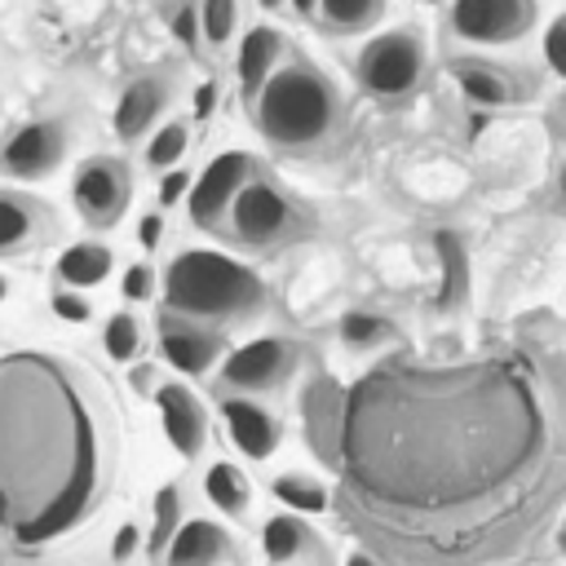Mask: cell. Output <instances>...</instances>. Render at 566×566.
Listing matches in <instances>:
<instances>
[{"mask_svg":"<svg viewBox=\"0 0 566 566\" xmlns=\"http://www.w3.org/2000/svg\"><path fill=\"white\" fill-rule=\"evenodd\" d=\"M305 411L349 522L411 566L509 557L566 491V389L526 354L389 358Z\"/></svg>","mask_w":566,"mask_h":566,"instance_id":"obj_1","label":"cell"},{"mask_svg":"<svg viewBox=\"0 0 566 566\" xmlns=\"http://www.w3.org/2000/svg\"><path fill=\"white\" fill-rule=\"evenodd\" d=\"M106 486V433L93 385L62 358H0V526L18 544L66 535Z\"/></svg>","mask_w":566,"mask_h":566,"instance_id":"obj_2","label":"cell"},{"mask_svg":"<svg viewBox=\"0 0 566 566\" xmlns=\"http://www.w3.org/2000/svg\"><path fill=\"white\" fill-rule=\"evenodd\" d=\"M252 106H256V128L279 146H310L336 119L332 84L305 62L270 71L265 84L252 93Z\"/></svg>","mask_w":566,"mask_h":566,"instance_id":"obj_3","label":"cell"},{"mask_svg":"<svg viewBox=\"0 0 566 566\" xmlns=\"http://www.w3.org/2000/svg\"><path fill=\"white\" fill-rule=\"evenodd\" d=\"M164 296H168V305L177 314L234 318V314H248L261 301V283H256L252 270H243L230 256H217V252H181L168 265Z\"/></svg>","mask_w":566,"mask_h":566,"instance_id":"obj_4","label":"cell"},{"mask_svg":"<svg viewBox=\"0 0 566 566\" xmlns=\"http://www.w3.org/2000/svg\"><path fill=\"white\" fill-rule=\"evenodd\" d=\"M420 71H424V53L411 31H385L358 49V80L380 97H398L416 88Z\"/></svg>","mask_w":566,"mask_h":566,"instance_id":"obj_5","label":"cell"},{"mask_svg":"<svg viewBox=\"0 0 566 566\" xmlns=\"http://www.w3.org/2000/svg\"><path fill=\"white\" fill-rule=\"evenodd\" d=\"M531 22L535 0H451V27L473 44H509Z\"/></svg>","mask_w":566,"mask_h":566,"instance_id":"obj_6","label":"cell"},{"mask_svg":"<svg viewBox=\"0 0 566 566\" xmlns=\"http://www.w3.org/2000/svg\"><path fill=\"white\" fill-rule=\"evenodd\" d=\"M75 208L88 226H115L128 203V172L115 159H84L75 168Z\"/></svg>","mask_w":566,"mask_h":566,"instance_id":"obj_7","label":"cell"},{"mask_svg":"<svg viewBox=\"0 0 566 566\" xmlns=\"http://www.w3.org/2000/svg\"><path fill=\"white\" fill-rule=\"evenodd\" d=\"M248 172H252V159H248L243 150L217 155V159L203 168V177L195 181V190H190V217H195L199 226H212L217 212L230 208V199L239 195V186L248 181Z\"/></svg>","mask_w":566,"mask_h":566,"instance_id":"obj_8","label":"cell"},{"mask_svg":"<svg viewBox=\"0 0 566 566\" xmlns=\"http://www.w3.org/2000/svg\"><path fill=\"white\" fill-rule=\"evenodd\" d=\"M62 150H66V142H62V124L40 119V124L18 128V133L4 142L0 164H4V172H13V177H27V181H31V177H44L49 168H57Z\"/></svg>","mask_w":566,"mask_h":566,"instance_id":"obj_9","label":"cell"},{"mask_svg":"<svg viewBox=\"0 0 566 566\" xmlns=\"http://www.w3.org/2000/svg\"><path fill=\"white\" fill-rule=\"evenodd\" d=\"M230 221H234L239 239L265 243V239H274V234L283 230L287 203H283V195H279L274 186H265V181H243L239 195L230 199Z\"/></svg>","mask_w":566,"mask_h":566,"instance_id":"obj_10","label":"cell"},{"mask_svg":"<svg viewBox=\"0 0 566 566\" xmlns=\"http://www.w3.org/2000/svg\"><path fill=\"white\" fill-rule=\"evenodd\" d=\"M155 402H159V420H164L168 442L181 455H195L203 447V407H199V398L186 385L168 380V385L155 389Z\"/></svg>","mask_w":566,"mask_h":566,"instance_id":"obj_11","label":"cell"},{"mask_svg":"<svg viewBox=\"0 0 566 566\" xmlns=\"http://www.w3.org/2000/svg\"><path fill=\"white\" fill-rule=\"evenodd\" d=\"M283 367H287V345H283V340L261 336V340L239 345V349L226 358L221 380H226V385H239V389H261V385L279 380V376H283Z\"/></svg>","mask_w":566,"mask_h":566,"instance_id":"obj_12","label":"cell"},{"mask_svg":"<svg viewBox=\"0 0 566 566\" xmlns=\"http://www.w3.org/2000/svg\"><path fill=\"white\" fill-rule=\"evenodd\" d=\"M221 416H226L230 438L239 442L243 455H256V460H261V455L274 451L279 424H274V416H270L265 407H256V402H248V398H226V402H221Z\"/></svg>","mask_w":566,"mask_h":566,"instance_id":"obj_13","label":"cell"},{"mask_svg":"<svg viewBox=\"0 0 566 566\" xmlns=\"http://www.w3.org/2000/svg\"><path fill=\"white\" fill-rule=\"evenodd\" d=\"M226 531L217 526V522H203V517H195V522H186V526H177V535L168 539V566H212L217 557H226Z\"/></svg>","mask_w":566,"mask_h":566,"instance_id":"obj_14","label":"cell"},{"mask_svg":"<svg viewBox=\"0 0 566 566\" xmlns=\"http://www.w3.org/2000/svg\"><path fill=\"white\" fill-rule=\"evenodd\" d=\"M159 106H164V88H159L155 80L128 84V88L119 93V102H115V133H119L124 142L142 137V133L150 128V119L159 115Z\"/></svg>","mask_w":566,"mask_h":566,"instance_id":"obj_15","label":"cell"},{"mask_svg":"<svg viewBox=\"0 0 566 566\" xmlns=\"http://www.w3.org/2000/svg\"><path fill=\"white\" fill-rule=\"evenodd\" d=\"M451 75H455L460 93H464L469 102H478V106H504V102L513 97V84H509V80H504V71H500V66H491V62L455 57V62H451Z\"/></svg>","mask_w":566,"mask_h":566,"instance_id":"obj_16","label":"cell"},{"mask_svg":"<svg viewBox=\"0 0 566 566\" xmlns=\"http://www.w3.org/2000/svg\"><path fill=\"white\" fill-rule=\"evenodd\" d=\"M279 49H283V35H279L274 27H252V31L243 35V44H239V84H243L248 93H256V88L265 84V75L274 71Z\"/></svg>","mask_w":566,"mask_h":566,"instance_id":"obj_17","label":"cell"},{"mask_svg":"<svg viewBox=\"0 0 566 566\" xmlns=\"http://www.w3.org/2000/svg\"><path fill=\"white\" fill-rule=\"evenodd\" d=\"M111 274V252L102 243H71L62 256H57V279L71 283V287H93Z\"/></svg>","mask_w":566,"mask_h":566,"instance_id":"obj_18","label":"cell"},{"mask_svg":"<svg viewBox=\"0 0 566 566\" xmlns=\"http://www.w3.org/2000/svg\"><path fill=\"white\" fill-rule=\"evenodd\" d=\"M159 354H164L177 371H203V367L212 363L217 345H212V336H199V332H190V327H164Z\"/></svg>","mask_w":566,"mask_h":566,"instance_id":"obj_19","label":"cell"},{"mask_svg":"<svg viewBox=\"0 0 566 566\" xmlns=\"http://www.w3.org/2000/svg\"><path fill=\"white\" fill-rule=\"evenodd\" d=\"M203 491H208V500H212L221 513H230V517H239V513L248 509V482H243V473H239L234 464H212L208 478H203Z\"/></svg>","mask_w":566,"mask_h":566,"instance_id":"obj_20","label":"cell"},{"mask_svg":"<svg viewBox=\"0 0 566 566\" xmlns=\"http://www.w3.org/2000/svg\"><path fill=\"white\" fill-rule=\"evenodd\" d=\"M301 544H305V526L296 517H270L261 526V548L270 562H292L301 553Z\"/></svg>","mask_w":566,"mask_h":566,"instance_id":"obj_21","label":"cell"},{"mask_svg":"<svg viewBox=\"0 0 566 566\" xmlns=\"http://www.w3.org/2000/svg\"><path fill=\"white\" fill-rule=\"evenodd\" d=\"M318 9H323V18L332 27L363 31V27H371L385 13V0H318Z\"/></svg>","mask_w":566,"mask_h":566,"instance_id":"obj_22","label":"cell"},{"mask_svg":"<svg viewBox=\"0 0 566 566\" xmlns=\"http://www.w3.org/2000/svg\"><path fill=\"white\" fill-rule=\"evenodd\" d=\"M274 495H279L283 504L301 509V513H323V509H327V491H323L314 478H301V473H283V478L274 482Z\"/></svg>","mask_w":566,"mask_h":566,"instance_id":"obj_23","label":"cell"},{"mask_svg":"<svg viewBox=\"0 0 566 566\" xmlns=\"http://www.w3.org/2000/svg\"><path fill=\"white\" fill-rule=\"evenodd\" d=\"M234 22H239V4L234 0H203L199 4V31H203L208 44H226Z\"/></svg>","mask_w":566,"mask_h":566,"instance_id":"obj_24","label":"cell"},{"mask_svg":"<svg viewBox=\"0 0 566 566\" xmlns=\"http://www.w3.org/2000/svg\"><path fill=\"white\" fill-rule=\"evenodd\" d=\"M177 535V486H164L155 495V522H150V557L159 562V553L168 548V539Z\"/></svg>","mask_w":566,"mask_h":566,"instance_id":"obj_25","label":"cell"},{"mask_svg":"<svg viewBox=\"0 0 566 566\" xmlns=\"http://www.w3.org/2000/svg\"><path fill=\"white\" fill-rule=\"evenodd\" d=\"M102 345H106V354H111L115 363H128V358L137 354V345H142L137 318H133V314H115V318L106 323V332H102Z\"/></svg>","mask_w":566,"mask_h":566,"instance_id":"obj_26","label":"cell"},{"mask_svg":"<svg viewBox=\"0 0 566 566\" xmlns=\"http://www.w3.org/2000/svg\"><path fill=\"white\" fill-rule=\"evenodd\" d=\"M181 150H186V128H181V124H168V128H159V133L150 137L146 164H150V168H168V164L181 159Z\"/></svg>","mask_w":566,"mask_h":566,"instance_id":"obj_27","label":"cell"},{"mask_svg":"<svg viewBox=\"0 0 566 566\" xmlns=\"http://www.w3.org/2000/svg\"><path fill=\"white\" fill-rule=\"evenodd\" d=\"M27 234H31V221H27V208L0 195V252H18V243H22Z\"/></svg>","mask_w":566,"mask_h":566,"instance_id":"obj_28","label":"cell"},{"mask_svg":"<svg viewBox=\"0 0 566 566\" xmlns=\"http://www.w3.org/2000/svg\"><path fill=\"white\" fill-rule=\"evenodd\" d=\"M340 336H345V345L363 349V345H371V340H380V336H385V323H380L376 314L354 310V314H345V318H340Z\"/></svg>","mask_w":566,"mask_h":566,"instance_id":"obj_29","label":"cell"},{"mask_svg":"<svg viewBox=\"0 0 566 566\" xmlns=\"http://www.w3.org/2000/svg\"><path fill=\"white\" fill-rule=\"evenodd\" d=\"M544 62L566 80V13L557 22H548V31H544Z\"/></svg>","mask_w":566,"mask_h":566,"instance_id":"obj_30","label":"cell"},{"mask_svg":"<svg viewBox=\"0 0 566 566\" xmlns=\"http://www.w3.org/2000/svg\"><path fill=\"white\" fill-rule=\"evenodd\" d=\"M119 287H124V296H128V301H146V296L155 292V274H150L146 265H128Z\"/></svg>","mask_w":566,"mask_h":566,"instance_id":"obj_31","label":"cell"},{"mask_svg":"<svg viewBox=\"0 0 566 566\" xmlns=\"http://www.w3.org/2000/svg\"><path fill=\"white\" fill-rule=\"evenodd\" d=\"M53 314L66 318V323H84L88 318V301L75 296V292H53Z\"/></svg>","mask_w":566,"mask_h":566,"instance_id":"obj_32","label":"cell"},{"mask_svg":"<svg viewBox=\"0 0 566 566\" xmlns=\"http://www.w3.org/2000/svg\"><path fill=\"white\" fill-rule=\"evenodd\" d=\"M137 535H142V531H137L133 522H124V526L115 531V539H111V557H115V562H128V557L137 553Z\"/></svg>","mask_w":566,"mask_h":566,"instance_id":"obj_33","label":"cell"},{"mask_svg":"<svg viewBox=\"0 0 566 566\" xmlns=\"http://www.w3.org/2000/svg\"><path fill=\"white\" fill-rule=\"evenodd\" d=\"M172 31H177V40H181V44H195V31H199L195 4H181V9L172 13Z\"/></svg>","mask_w":566,"mask_h":566,"instance_id":"obj_34","label":"cell"},{"mask_svg":"<svg viewBox=\"0 0 566 566\" xmlns=\"http://www.w3.org/2000/svg\"><path fill=\"white\" fill-rule=\"evenodd\" d=\"M186 186H190V177L186 172H164V181H159V203L168 208V203H177L181 195H186Z\"/></svg>","mask_w":566,"mask_h":566,"instance_id":"obj_35","label":"cell"},{"mask_svg":"<svg viewBox=\"0 0 566 566\" xmlns=\"http://www.w3.org/2000/svg\"><path fill=\"white\" fill-rule=\"evenodd\" d=\"M137 234H142V248H159V239H164V217H159V212H146L142 226H137Z\"/></svg>","mask_w":566,"mask_h":566,"instance_id":"obj_36","label":"cell"},{"mask_svg":"<svg viewBox=\"0 0 566 566\" xmlns=\"http://www.w3.org/2000/svg\"><path fill=\"white\" fill-rule=\"evenodd\" d=\"M212 102H217V84H199V88H195V115L208 119V115H212Z\"/></svg>","mask_w":566,"mask_h":566,"instance_id":"obj_37","label":"cell"},{"mask_svg":"<svg viewBox=\"0 0 566 566\" xmlns=\"http://www.w3.org/2000/svg\"><path fill=\"white\" fill-rule=\"evenodd\" d=\"M345 566H380L376 557H367V553H349V562Z\"/></svg>","mask_w":566,"mask_h":566,"instance_id":"obj_38","label":"cell"},{"mask_svg":"<svg viewBox=\"0 0 566 566\" xmlns=\"http://www.w3.org/2000/svg\"><path fill=\"white\" fill-rule=\"evenodd\" d=\"M292 9H296V13H314V9H318V0H292Z\"/></svg>","mask_w":566,"mask_h":566,"instance_id":"obj_39","label":"cell"},{"mask_svg":"<svg viewBox=\"0 0 566 566\" xmlns=\"http://www.w3.org/2000/svg\"><path fill=\"white\" fill-rule=\"evenodd\" d=\"M256 4H261V9H283L287 0H256Z\"/></svg>","mask_w":566,"mask_h":566,"instance_id":"obj_40","label":"cell"},{"mask_svg":"<svg viewBox=\"0 0 566 566\" xmlns=\"http://www.w3.org/2000/svg\"><path fill=\"white\" fill-rule=\"evenodd\" d=\"M562 553H566V522H562Z\"/></svg>","mask_w":566,"mask_h":566,"instance_id":"obj_41","label":"cell"},{"mask_svg":"<svg viewBox=\"0 0 566 566\" xmlns=\"http://www.w3.org/2000/svg\"><path fill=\"white\" fill-rule=\"evenodd\" d=\"M0 296H4V279H0Z\"/></svg>","mask_w":566,"mask_h":566,"instance_id":"obj_42","label":"cell"},{"mask_svg":"<svg viewBox=\"0 0 566 566\" xmlns=\"http://www.w3.org/2000/svg\"><path fill=\"white\" fill-rule=\"evenodd\" d=\"M420 4H433V0H420Z\"/></svg>","mask_w":566,"mask_h":566,"instance_id":"obj_43","label":"cell"},{"mask_svg":"<svg viewBox=\"0 0 566 566\" xmlns=\"http://www.w3.org/2000/svg\"><path fill=\"white\" fill-rule=\"evenodd\" d=\"M562 190H566V181H562Z\"/></svg>","mask_w":566,"mask_h":566,"instance_id":"obj_44","label":"cell"},{"mask_svg":"<svg viewBox=\"0 0 566 566\" xmlns=\"http://www.w3.org/2000/svg\"><path fill=\"white\" fill-rule=\"evenodd\" d=\"M279 566H283V562H279Z\"/></svg>","mask_w":566,"mask_h":566,"instance_id":"obj_45","label":"cell"}]
</instances>
